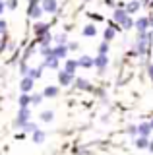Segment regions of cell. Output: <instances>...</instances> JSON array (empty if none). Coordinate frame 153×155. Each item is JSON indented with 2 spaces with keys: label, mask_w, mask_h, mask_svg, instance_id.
<instances>
[{
  "label": "cell",
  "mask_w": 153,
  "mask_h": 155,
  "mask_svg": "<svg viewBox=\"0 0 153 155\" xmlns=\"http://www.w3.org/2000/svg\"><path fill=\"white\" fill-rule=\"evenodd\" d=\"M29 118H31V110H29V107L27 109H20V113H18L16 116V128H21V126H25L27 122H29Z\"/></svg>",
  "instance_id": "obj_1"
},
{
  "label": "cell",
  "mask_w": 153,
  "mask_h": 155,
  "mask_svg": "<svg viewBox=\"0 0 153 155\" xmlns=\"http://www.w3.org/2000/svg\"><path fill=\"white\" fill-rule=\"evenodd\" d=\"M43 12H49V14H54L56 10H58V4H56V0H43Z\"/></svg>",
  "instance_id": "obj_2"
},
{
  "label": "cell",
  "mask_w": 153,
  "mask_h": 155,
  "mask_svg": "<svg viewBox=\"0 0 153 155\" xmlns=\"http://www.w3.org/2000/svg\"><path fill=\"white\" fill-rule=\"evenodd\" d=\"M58 81H60V85H68L70 81H76V80H74V74H68V72L62 70L58 74Z\"/></svg>",
  "instance_id": "obj_3"
},
{
  "label": "cell",
  "mask_w": 153,
  "mask_h": 155,
  "mask_svg": "<svg viewBox=\"0 0 153 155\" xmlns=\"http://www.w3.org/2000/svg\"><path fill=\"white\" fill-rule=\"evenodd\" d=\"M151 132V124L149 122H142L140 126H138V134H140V138H147Z\"/></svg>",
  "instance_id": "obj_4"
},
{
  "label": "cell",
  "mask_w": 153,
  "mask_h": 155,
  "mask_svg": "<svg viewBox=\"0 0 153 155\" xmlns=\"http://www.w3.org/2000/svg\"><path fill=\"white\" fill-rule=\"evenodd\" d=\"M45 68H52V70H56L58 68V58H56L54 54H50V56H47L45 58V64H43Z\"/></svg>",
  "instance_id": "obj_5"
},
{
  "label": "cell",
  "mask_w": 153,
  "mask_h": 155,
  "mask_svg": "<svg viewBox=\"0 0 153 155\" xmlns=\"http://www.w3.org/2000/svg\"><path fill=\"white\" fill-rule=\"evenodd\" d=\"M78 64L82 66V68H91V66H95V60H93L91 56L83 54V56H82V58H80V60H78Z\"/></svg>",
  "instance_id": "obj_6"
},
{
  "label": "cell",
  "mask_w": 153,
  "mask_h": 155,
  "mask_svg": "<svg viewBox=\"0 0 153 155\" xmlns=\"http://www.w3.org/2000/svg\"><path fill=\"white\" fill-rule=\"evenodd\" d=\"M147 27H149V19H147V18H140V19L136 21V29H138V33H143Z\"/></svg>",
  "instance_id": "obj_7"
},
{
  "label": "cell",
  "mask_w": 153,
  "mask_h": 155,
  "mask_svg": "<svg viewBox=\"0 0 153 155\" xmlns=\"http://www.w3.org/2000/svg\"><path fill=\"white\" fill-rule=\"evenodd\" d=\"M20 87H21V91H23V93H27V91H31V87H33V80H31L29 76H25V78L21 80Z\"/></svg>",
  "instance_id": "obj_8"
},
{
  "label": "cell",
  "mask_w": 153,
  "mask_h": 155,
  "mask_svg": "<svg viewBox=\"0 0 153 155\" xmlns=\"http://www.w3.org/2000/svg\"><path fill=\"white\" fill-rule=\"evenodd\" d=\"M76 87H80V89H85V91H91V89H93V85L87 84V80H83V78H78V80H76Z\"/></svg>",
  "instance_id": "obj_9"
},
{
  "label": "cell",
  "mask_w": 153,
  "mask_h": 155,
  "mask_svg": "<svg viewBox=\"0 0 153 155\" xmlns=\"http://www.w3.org/2000/svg\"><path fill=\"white\" fill-rule=\"evenodd\" d=\"M33 31H35V35H43V33L49 31V25H47V23H43V21H39V23H35V25H33Z\"/></svg>",
  "instance_id": "obj_10"
},
{
  "label": "cell",
  "mask_w": 153,
  "mask_h": 155,
  "mask_svg": "<svg viewBox=\"0 0 153 155\" xmlns=\"http://www.w3.org/2000/svg\"><path fill=\"white\" fill-rule=\"evenodd\" d=\"M95 66H97L99 70H105V68L109 66V58H107V56H101V54H99L97 58H95Z\"/></svg>",
  "instance_id": "obj_11"
},
{
  "label": "cell",
  "mask_w": 153,
  "mask_h": 155,
  "mask_svg": "<svg viewBox=\"0 0 153 155\" xmlns=\"http://www.w3.org/2000/svg\"><path fill=\"white\" fill-rule=\"evenodd\" d=\"M82 33H83L85 37H95V35H97V27H95L93 23H87V25L83 27V31H82Z\"/></svg>",
  "instance_id": "obj_12"
},
{
  "label": "cell",
  "mask_w": 153,
  "mask_h": 155,
  "mask_svg": "<svg viewBox=\"0 0 153 155\" xmlns=\"http://www.w3.org/2000/svg\"><path fill=\"white\" fill-rule=\"evenodd\" d=\"M52 54L60 60V58H64L66 54H68V47H56V48H52Z\"/></svg>",
  "instance_id": "obj_13"
},
{
  "label": "cell",
  "mask_w": 153,
  "mask_h": 155,
  "mask_svg": "<svg viewBox=\"0 0 153 155\" xmlns=\"http://www.w3.org/2000/svg\"><path fill=\"white\" fill-rule=\"evenodd\" d=\"M27 14L33 18V19H37V18H41V14H43V8L41 6H29V10H27Z\"/></svg>",
  "instance_id": "obj_14"
},
{
  "label": "cell",
  "mask_w": 153,
  "mask_h": 155,
  "mask_svg": "<svg viewBox=\"0 0 153 155\" xmlns=\"http://www.w3.org/2000/svg\"><path fill=\"white\" fill-rule=\"evenodd\" d=\"M43 95H45V97H56V95H58V87H56V85H47L45 91H43Z\"/></svg>",
  "instance_id": "obj_15"
},
{
  "label": "cell",
  "mask_w": 153,
  "mask_h": 155,
  "mask_svg": "<svg viewBox=\"0 0 153 155\" xmlns=\"http://www.w3.org/2000/svg\"><path fill=\"white\" fill-rule=\"evenodd\" d=\"M54 41H56V45H58V47H68V35H66V33H60V35H56Z\"/></svg>",
  "instance_id": "obj_16"
},
{
  "label": "cell",
  "mask_w": 153,
  "mask_h": 155,
  "mask_svg": "<svg viewBox=\"0 0 153 155\" xmlns=\"http://www.w3.org/2000/svg\"><path fill=\"white\" fill-rule=\"evenodd\" d=\"M140 6H142V4L138 2V0H134V2H128V4H126V14H134V12H138V10H140Z\"/></svg>",
  "instance_id": "obj_17"
},
{
  "label": "cell",
  "mask_w": 153,
  "mask_h": 155,
  "mask_svg": "<svg viewBox=\"0 0 153 155\" xmlns=\"http://www.w3.org/2000/svg\"><path fill=\"white\" fill-rule=\"evenodd\" d=\"M78 66H80L78 60H68V62H66V66H64V72H68V74H74Z\"/></svg>",
  "instance_id": "obj_18"
},
{
  "label": "cell",
  "mask_w": 153,
  "mask_h": 155,
  "mask_svg": "<svg viewBox=\"0 0 153 155\" xmlns=\"http://www.w3.org/2000/svg\"><path fill=\"white\" fill-rule=\"evenodd\" d=\"M45 138H47V134L43 132V130L33 132V142H35V143H43V142H45Z\"/></svg>",
  "instance_id": "obj_19"
},
{
  "label": "cell",
  "mask_w": 153,
  "mask_h": 155,
  "mask_svg": "<svg viewBox=\"0 0 153 155\" xmlns=\"http://www.w3.org/2000/svg\"><path fill=\"white\" fill-rule=\"evenodd\" d=\"M29 105H31V95L23 93V95L20 97V107H21V109H27Z\"/></svg>",
  "instance_id": "obj_20"
},
{
  "label": "cell",
  "mask_w": 153,
  "mask_h": 155,
  "mask_svg": "<svg viewBox=\"0 0 153 155\" xmlns=\"http://www.w3.org/2000/svg\"><path fill=\"white\" fill-rule=\"evenodd\" d=\"M128 18V14H126V10H114V19H116L118 23H122L124 19Z\"/></svg>",
  "instance_id": "obj_21"
},
{
  "label": "cell",
  "mask_w": 153,
  "mask_h": 155,
  "mask_svg": "<svg viewBox=\"0 0 153 155\" xmlns=\"http://www.w3.org/2000/svg\"><path fill=\"white\" fill-rule=\"evenodd\" d=\"M136 147L138 149H145V147H149V142H147V138H136Z\"/></svg>",
  "instance_id": "obj_22"
},
{
  "label": "cell",
  "mask_w": 153,
  "mask_h": 155,
  "mask_svg": "<svg viewBox=\"0 0 153 155\" xmlns=\"http://www.w3.org/2000/svg\"><path fill=\"white\" fill-rule=\"evenodd\" d=\"M52 118H54L52 110H43V113H41V120H43V122H52Z\"/></svg>",
  "instance_id": "obj_23"
},
{
  "label": "cell",
  "mask_w": 153,
  "mask_h": 155,
  "mask_svg": "<svg viewBox=\"0 0 153 155\" xmlns=\"http://www.w3.org/2000/svg\"><path fill=\"white\" fill-rule=\"evenodd\" d=\"M50 35H49V31H47V33H43V35H39V43H41V45L43 47H49V43H50Z\"/></svg>",
  "instance_id": "obj_24"
},
{
  "label": "cell",
  "mask_w": 153,
  "mask_h": 155,
  "mask_svg": "<svg viewBox=\"0 0 153 155\" xmlns=\"http://www.w3.org/2000/svg\"><path fill=\"white\" fill-rule=\"evenodd\" d=\"M107 52H109V43L105 41V43L99 45V54H101V56H107Z\"/></svg>",
  "instance_id": "obj_25"
},
{
  "label": "cell",
  "mask_w": 153,
  "mask_h": 155,
  "mask_svg": "<svg viewBox=\"0 0 153 155\" xmlns=\"http://www.w3.org/2000/svg\"><path fill=\"white\" fill-rule=\"evenodd\" d=\"M112 37H114V29H112V27H107V29H105V41L109 43Z\"/></svg>",
  "instance_id": "obj_26"
},
{
  "label": "cell",
  "mask_w": 153,
  "mask_h": 155,
  "mask_svg": "<svg viewBox=\"0 0 153 155\" xmlns=\"http://www.w3.org/2000/svg\"><path fill=\"white\" fill-rule=\"evenodd\" d=\"M23 128H25V132H31V134L39 130V128H37V124H35V122H27L25 126H23Z\"/></svg>",
  "instance_id": "obj_27"
},
{
  "label": "cell",
  "mask_w": 153,
  "mask_h": 155,
  "mask_svg": "<svg viewBox=\"0 0 153 155\" xmlns=\"http://www.w3.org/2000/svg\"><path fill=\"white\" fill-rule=\"evenodd\" d=\"M43 97H45V95H39V93H37V95H31V105H39L41 101H43Z\"/></svg>",
  "instance_id": "obj_28"
},
{
  "label": "cell",
  "mask_w": 153,
  "mask_h": 155,
  "mask_svg": "<svg viewBox=\"0 0 153 155\" xmlns=\"http://www.w3.org/2000/svg\"><path fill=\"white\" fill-rule=\"evenodd\" d=\"M31 78V80H35V78H39L41 76V68H35V70H29V74H27Z\"/></svg>",
  "instance_id": "obj_29"
},
{
  "label": "cell",
  "mask_w": 153,
  "mask_h": 155,
  "mask_svg": "<svg viewBox=\"0 0 153 155\" xmlns=\"http://www.w3.org/2000/svg\"><path fill=\"white\" fill-rule=\"evenodd\" d=\"M6 6L10 8V10H16V8H18V0H8V2H6Z\"/></svg>",
  "instance_id": "obj_30"
},
{
  "label": "cell",
  "mask_w": 153,
  "mask_h": 155,
  "mask_svg": "<svg viewBox=\"0 0 153 155\" xmlns=\"http://www.w3.org/2000/svg\"><path fill=\"white\" fill-rule=\"evenodd\" d=\"M4 31H6V21L0 19V33H4Z\"/></svg>",
  "instance_id": "obj_31"
},
{
  "label": "cell",
  "mask_w": 153,
  "mask_h": 155,
  "mask_svg": "<svg viewBox=\"0 0 153 155\" xmlns=\"http://www.w3.org/2000/svg\"><path fill=\"white\" fill-rule=\"evenodd\" d=\"M76 48H78V43H70L68 45V51H76Z\"/></svg>",
  "instance_id": "obj_32"
},
{
  "label": "cell",
  "mask_w": 153,
  "mask_h": 155,
  "mask_svg": "<svg viewBox=\"0 0 153 155\" xmlns=\"http://www.w3.org/2000/svg\"><path fill=\"white\" fill-rule=\"evenodd\" d=\"M20 72H21V74H29V70H27V66H25V64H21V68H20Z\"/></svg>",
  "instance_id": "obj_33"
},
{
  "label": "cell",
  "mask_w": 153,
  "mask_h": 155,
  "mask_svg": "<svg viewBox=\"0 0 153 155\" xmlns=\"http://www.w3.org/2000/svg\"><path fill=\"white\" fill-rule=\"evenodd\" d=\"M39 2H43V0H29V6H39Z\"/></svg>",
  "instance_id": "obj_34"
},
{
  "label": "cell",
  "mask_w": 153,
  "mask_h": 155,
  "mask_svg": "<svg viewBox=\"0 0 153 155\" xmlns=\"http://www.w3.org/2000/svg\"><path fill=\"white\" fill-rule=\"evenodd\" d=\"M147 72H149V78L153 80V64H149V68H147Z\"/></svg>",
  "instance_id": "obj_35"
},
{
  "label": "cell",
  "mask_w": 153,
  "mask_h": 155,
  "mask_svg": "<svg viewBox=\"0 0 153 155\" xmlns=\"http://www.w3.org/2000/svg\"><path fill=\"white\" fill-rule=\"evenodd\" d=\"M4 8H6V2H0V14L4 12Z\"/></svg>",
  "instance_id": "obj_36"
},
{
  "label": "cell",
  "mask_w": 153,
  "mask_h": 155,
  "mask_svg": "<svg viewBox=\"0 0 153 155\" xmlns=\"http://www.w3.org/2000/svg\"><path fill=\"white\" fill-rule=\"evenodd\" d=\"M149 43H151V45H153V31L149 33Z\"/></svg>",
  "instance_id": "obj_37"
},
{
  "label": "cell",
  "mask_w": 153,
  "mask_h": 155,
  "mask_svg": "<svg viewBox=\"0 0 153 155\" xmlns=\"http://www.w3.org/2000/svg\"><path fill=\"white\" fill-rule=\"evenodd\" d=\"M149 151H153V142H149Z\"/></svg>",
  "instance_id": "obj_38"
},
{
  "label": "cell",
  "mask_w": 153,
  "mask_h": 155,
  "mask_svg": "<svg viewBox=\"0 0 153 155\" xmlns=\"http://www.w3.org/2000/svg\"><path fill=\"white\" fill-rule=\"evenodd\" d=\"M2 48H4V41H0V51H2Z\"/></svg>",
  "instance_id": "obj_39"
},
{
  "label": "cell",
  "mask_w": 153,
  "mask_h": 155,
  "mask_svg": "<svg viewBox=\"0 0 153 155\" xmlns=\"http://www.w3.org/2000/svg\"><path fill=\"white\" fill-rule=\"evenodd\" d=\"M149 25H151V27H153V19H149Z\"/></svg>",
  "instance_id": "obj_40"
},
{
  "label": "cell",
  "mask_w": 153,
  "mask_h": 155,
  "mask_svg": "<svg viewBox=\"0 0 153 155\" xmlns=\"http://www.w3.org/2000/svg\"><path fill=\"white\" fill-rule=\"evenodd\" d=\"M149 124H151V130H153V120H151V122H149Z\"/></svg>",
  "instance_id": "obj_41"
},
{
  "label": "cell",
  "mask_w": 153,
  "mask_h": 155,
  "mask_svg": "<svg viewBox=\"0 0 153 155\" xmlns=\"http://www.w3.org/2000/svg\"><path fill=\"white\" fill-rule=\"evenodd\" d=\"M85 2H91V0H85Z\"/></svg>",
  "instance_id": "obj_42"
}]
</instances>
